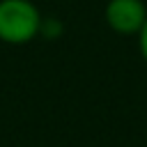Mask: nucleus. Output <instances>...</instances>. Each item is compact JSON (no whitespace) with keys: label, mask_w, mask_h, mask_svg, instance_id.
I'll list each match as a JSON object with an SVG mask.
<instances>
[{"label":"nucleus","mask_w":147,"mask_h":147,"mask_svg":"<svg viewBox=\"0 0 147 147\" xmlns=\"http://www.w3.org/2000/svg\"><path fill=\"white\" fill-rule=\"evenodd\" d=\"M41 14L30 0H0V41L28 44L41 32Z\"/></svg>","instance_id":"f257e3e1"},{"label":"nucleus","mask_w":147,"mask_h":147,"mask_svg":"<svg viewBox=\"0 0 147 147\" xmlns=\"http://www.w3.org/2000/svg\"><path fill=\"white\" fill-rule=\"evenodd\" d=\"M106 23L117 34H138L147 21V5L142 0H108Z\"/></svg>","instance_id":"f03ea898"},{"label":"nucleus","mask_w":147,"mask_h":147,"mask_svg":"<svg viewBox=\"0 0 147 147\" xmlns=\"http://www.w3.org/2000/svg\"><path fill=\"white\" fill-rule=\"evenodd\" d=\"M138 48H140V55H142V60L147 62V21H145L142 30L138 32Z\"/></svg>","instance_id":"7ed1b4c3"}]
</instances>
